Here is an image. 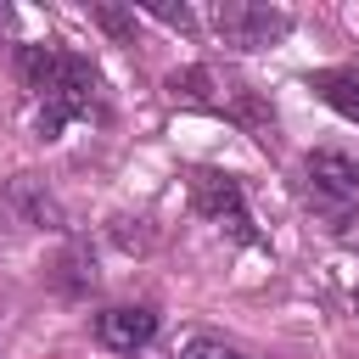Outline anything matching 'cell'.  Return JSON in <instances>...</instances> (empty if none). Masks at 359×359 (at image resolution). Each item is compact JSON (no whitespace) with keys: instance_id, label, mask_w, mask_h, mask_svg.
I'll return each mask as SVG.
<instances>
[{"instance_id":"cell-6","label":"cell","mask_w":359,"mask_h":359,"mask_svg":"<svg viewBox=\"0 0 359 359\" xmlns=\"http://www.w3.org/2000/svg\"><path fill=\"white\" fill-rule=\"evenodd\" d=\"M309 84H314V95H320L325 107H337L342 118H353V123H359V73H353V67H331V73H314Z\"/></svg>"},{"instance_id":"cell-4","label":"cell","mask_w":359,"mask_h":359,"mask_svg":"<svg viewBox=\"0 0 359 359\" xmlns=\"http://www.w3.org/2000/svg\"><path fill=\"white\" fill-rule=\"evenodd\" d=\"M151 337H157V314H151V309L118 303V309H101V314H95V342L112 348V353H135V348H146Z\"/></svg>"},{"instance_id":"cell-8","label":"cell","mask_w":359,"mask_h":359,"mask_svg":"<svg viewBox=\"0 0 359 359\" xmlns=\"http://www.w3.org/2000/svg\"><path fill=\"white\" fill-rule=\"evenodd\" d=\"M168 90H174V101L208 107V73H202V67H191V73H174V79H168Z\"/></svg>"},{"instance_id":"cell-5","label":"cell","mask_w":359,"mask_h":359,"mask_svg":"<svg viewBox=\"0 0 359 359\" xmlns=\"http://www.w3.org/2000/svg\"><path fill=\"white\" fill-rule=\"evenodd\" d=\"M309 180L331 196H359V168L342 157V151H314L309 157Z\"/></svg>"},{"instance_id":"cell-7","label":"cell","mask_w":359,"mask_h":359,"mask_svg":"<svg viewBox=\"0 0 359 359\" xmlns=\"http://www.w3.org/2000/svg\"><path fill=\"white\" fill-rule=\"evenodd\" d=\"M174 359H241V353H236L230 342H219V337H202V331H191V337H180Z\"/></svg>"},{"instance_id":"cell-2","label":"cell","mask_w":359,"mask_h":359,"mask_svg":"<svg viewBox=\"0 0 359 359\" xmlns=\"http://www.w3.org/2000/svg\"><path fill=\"white\" fill-rule=\"evenodd\" d=\"M191 191H196L202 219H213V224H219V230H230L236 241H252V213H247V196H241V185H236L230 174L202 168V174L191 180Z\"/></svg>"},{"instance_id":"cell-1","label":"cell","mask_w":359,"mask_h":359,"mask_svg":"<svg viewBox=\"0 0 359 359\" xmlns=\"http://www.w3.org/2000/svg\"><path fill=\"white\" fill-rule=\"evenodd\" d=\"M22 79L39 95V140H56V129L79 118L95 95V67L50 45H22Z\"/></svg>"},{"instance_id":"cell-3","label":"cell","mask_w":359,"mask_h":359,"mask_svg":"<svg viewBox=\"0 0 359 359\" xmlns=\"http://www.w3.org/2000/svg\"><path fill=\"white\" fill-rule=\"evenodd\" d=\"M213 22H219V34L230 39V45H241V50H258V45H275L286 28H292V17L286 11H269V6H219L213 11Z\"/></svg>"}]
</instances>
